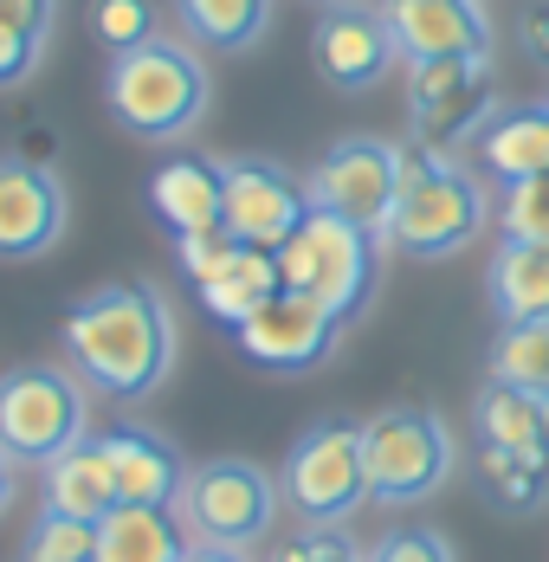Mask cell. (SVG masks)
Wrapping results in <instances>:
<instances>
[{"mask_svg":"<svg viewBox=\"0 0 549 562\" xmlns=\"http://www.w3.org/2000/svg\"><path fill=\"white\" fill-rule=\"evenodd\" d=\"M71 369L110 401H143L175 362V317L156 284H104L65 311Z\"/></svg>","mask_w":549,"mask_h":562,"instance_id":"obj_1","label":"cell"},{"mask_svg":"<svg viewBox=\"0 0 549 562\" xmlns=\"http://www.w3.org/2000/svg\"><path fill=\"white\" fill-rule=\"evenodd\" d=\"M208 98L214 85H208L201 46L181 33H156L104 65V111L143 143H181L208 116Z\"/></svg>","mask_w":549,"mask_h":562,"instance_id":"obj_2","label":"cell"},{"mask_svg":"<svg viewBox=\"0 0 549 562\" xmlns=\"http://www.w3.org/2000/svg\"><path fill=\"white\" fill-rule=\"evenodd\" d=\"M492 221V201H485V181L452 162V149H407V181H401V201L388 214V246L407 252V259H452L466 252Z\"/></svg>","mask_w":549,"mask_h":562,"instance_id":"obj_3","label":"cell"},{"mask_svg":"<svg viewBox=\"0 0 549 562\" xmlns=\"http://www.w3.org/2000/svg\"><path fill=\"white\" fill-rule=\"evenodd\" d=\"M278 272L284 291H311L317 304H329L343 324L376 297L382 279V233L362 221H343L329 207H311V221L298 226L284 246H278Z\"/></svg>","mask_w":549,"mask_h":562,"instance_id":"obj_4","label":"cell"},{"mask_svg":"<svg viewBox=\"0 0 549 562\" xmlns=\"http://www.w3.org/2000/svg\"><path fill=\"white\" fill-rule=\"evenodd\" d=\"M91 382L58 369V362H26L0 382V447L13 465H53L65 447L91 434Z\"/></svg>","mask_w":549,"mask_h":562,"instance_id":"obj_5","label":"cell"},{"mask_svg":"<svg viewBox=\"0 0 549 562\" xmlns=\"http://www.w3.org/2000/svg\"><path fill=\"white\" fill-rule=\"evenodd\" d=\"M278 485L266 465L253 459H208V465H188V485L175 498V517L188 524L194 543H220V550H253L278 517Z\"/></svg>","mask_w":549,"mask_h":562,"instance_id":"obj_6","label":"cell"},{"mask_svg":"<svg viewBox=\"0 0 549 562\" xmlns=\"http://www.w3.org/2000/svg\"><path fill=\"white\" fill-rule=\"evenodd\" d=\"M278 485L304 524H343L349 510H362V498H376L362 420H317L311 434H298V447L284 452Z\"/></svg>","mask_w":549,"mask_h":562,"instance_id":"obj_7","label":"cell"},{"mask_svg":"<svg viewBox=\"0 0 549 562\" xmlns=\"http://www.w3.org/2000/svg\"><path fill=\"white\" fill-rule=\"evenodd\" d=\"M362 434H369V492H376V505H421L459 465L452 427L434 407H382V414L362 420Z\"/></svg>","mask_w":549,"mask_h":562,"instance_id":"obj_8","label":"cell"},{"mask_svg":"<svg viewBox=\"0 0 549 562\" xmlns=\"http://www.w3.org/2000/svg\"><path fill=\"white\" fill-rule=\"evenodd\" d=\"M407 116H414V136H421L427 149H452V143L479 136L497 116L492 53L421 58V65H407Z\"/></svg>","mask_w":549,"mask_h":562,"instance_id":"obj_9","label":"cell"},{"mask_svg":"<svg viewBox=\"0 0 549 562\" xmlns=\"http://www.w3.org/2000/svg\"><path fill=\"white\" fill-rule=\"evenodd\" d=\"M304 181H311L317 207L388 233V214H394L401 181H407V149L388 143V136H343V143H329L317 156V169Z\"/></svg>","mask_w":549,"mask_h":562,"instance_id":"obj_10","label":"cell"},{"mask_svg":"<svg viewBox=\"0 0 549 562\" xmlns=\"http://www.w3.org/2000/svg\"><path fill=\"white\" fill-rule=\"evenodd\" d=\"M336 337H343V317L329 304H317L311 291H278V297H266L233 330L239 356L259 362V369H272V375H304V369L329 362Z\"/></svg>","mask_w":549,"mask_h":562,"instance_id":"obj_11","label":"cell"},{"mask_svg":"<svg viewBox=\"0 0 549 562\" xmlns=\"http://www.w3.org/2000/svg\"><path fill=\"white\" fill-rule=\"evenodd\" d=\"M220 169H226V233L246 239V246H272L278 252L317 207L311 181H298L272 156H233Z\"/></svg>","mask_w":549,"mask_h":562,"instance_id":"obj_12","label":"cell"},{"mask_svg":"<svg viewBox=\"0 0 549 562\" xmlns=\"http://www.w3.org/2000/svg\"><path fill=\"white\" fill-rule=\"evenodd\" d=\"M311 58L324 71V85H336V91H376L394 65H407L394 33H388L382 7H356V0L324 7V20L311 33Z\"/></svg>","mask_w":549,"mask_h":562,"instance_id":"obj_13","label":"cell"},{"mask_svg":"<svg viewBox=\"0 0 549 562\" xmlns=\"http://www.w3.org/2000/svg\"><path fill=\"white\" fill-rule=\"evenodd\" d=\"M382 20L407 65L492 53V13H485V0H382Z\"/></svg>","mask_w":549,"mask_h":562,"instance_id":"obj_14","label":"cell"},{"mask_svg":"<svg viewBox=\"0 0 549 562\" xmlns=\"http://www.w3.org/2000/svg\"><path fill=\"white\" fill-rule=\"evenodd\" d=\"M65 233V181L26 156L0 169V252L7 259H40Z\"/></svg>","mask_w":549,"mask_h":562,"instance_id":"obj_15","label":"cell"},{"mask_svg":"<svg viewBox=\"0 0 549 562\" xmlns=\"http://www.w3.org/2000/svg\"><path fill=\"white\" fill-rule=\"evenodd\" d=\"M149 207L168 233H214L226 226V169L208 156H175L149 175Z\"/></svg>","mask_w":549,"mask_h":562,"instance_id":"obj_16","label":"cell"},{"mask_svg":"<svg viewBox=\"0 0 549 562\" xmlns=\"http://www.w3.org/2000/svg\"><path fill=\"white\" fill-rule=\"evenodd\" d=\"M104 447H110V465H116L123 505H175L181 498L188 465H181V452L168 447L163 434H149V427H110Z\"/></svg>","mask_w":549,"mask_h":562,"instance_id":"obj_17","label":"cell"},{"mask_svg":"<svg viewBox=\"0 0 549 562\" xmlns=\"http://www.w3.org/2000/svg\"><path fill=\"white\" fill-rule=\"evenodd\" d=\"M40 472H46V505H53V510H71V517H91V524H104L110 510L123 505L104 434H98V440L85 434L78 447H65L53 465H40Z\"/></svg>","mask_w":549,"mask_h":562,"instance_id":"obj_18","label":"cell"},{"mask_svg":"<svg viewBox=\"0 0 549 562\" xmlns=\"http://www.w3.org/2000/svg\"><path fill=\"white\" fill-rule=\"evenodd\" d=\"M194 537L175 505H116L98 524V562H188Z\"/></svg>","mask_w":549,"mask_h":562,"instance_id":"obj_19","label":"cell"},{"mask_svg":"<svg viewBox=\"0 0 549 562\" xmlns=\"http://www.w3.org/2000/svg\"><path fill=\"white\" fill-rule=\"evenodd\" d=\"M479 162L492 181H530L549 175V104H517V111H497L479 130Z\"/></svg>","mask_w":549,"mask_h":562,"instance_id":"obj_20","label":"cell"},{"mask_svg":"<svg viewBox=\"0 0 549 562\" xmlns=\"http://www.w3.org/2000/svg\"><path fill=\"white\" fill-rule=\"evenodd\" d=\"M485 297H492L497 324H537L549 317V246L530 239H504L485 266Z\"/></svg>","mask_w":549,"mask_h":562,"instance_id":"obj_21","label":"cell"},{"mask_svg":"<svg viewBox=\"0 0 549 562\" xmlns=\"http://www.w3.org/2000/svg\"><path fill=\"white\" fill-rule=\"evenodd\" d=\"M181 40H194L201 53H253L272 26V0H168Z\"/></svg>","mask_w":549,"mask_h":562,"instance_id":"obj_22","label":"cell"},{"mask_svg":"<svg viewBox=\"0 0 549 562\" xmlns=\"http://www.w3.org/2000/svg\"><path fill=\"white\" fill-rule=\"evenodd\" d=\"M284 291V272H278V252L272 246H239L233 252V266L220 272V279L201 284V304H208V317H220L226 330H239L266 297Z\"/></svg>","mask_w":549,"mask_h":562,"instance_id":"obj_23","label":"cell"},{"mask_svg":"<svg viewBox=\"0 0 549 562\" xmlns=\"http://www.w3.org/2000/svg\"><path fill=\"white\" fill-rule=\"evenodd\" d=\"M472 427H479L485 447L530 452V459H544L549 452V440H544V394L511 389V382H485L479 407H472Z\"/></svg>","mask_w":549,"mask_h":562,"instance_id":"obj_24","label":"cell"},{"mask_svg":"<svg viewBox=\"0 0 549 562\" xmlns=\"http://www.w3.org/2000/svg\"><path fill=\"white\" fill-rule=\"evenodd\" d=\"M492 382L549 394V317H537V324H504V330H497Z\"/></svg>","mask_w":549,"mask_h":562,"instance_id":"obj_25","label":"cell"},{"mask_svg":"<svg viewBox=\"0 0 549 562\" xmlns=\"http://www.w3.org/2000/svg\"><path fill=\"white\" fill-rule=\"evenodd\" d=\"M20 562H98V524L46 505L20 543Z\"/></svg>","mask_w":549,"mask_h":562,"instance_id":"obj_26","label":"cell"},{"mask_svg":"<svg viewBox=\"0 0 549 562\" xmlns=\"http://www.w3.org/2000/svg\"><path fill=\"white\" fill-rule=\"evenodd\" d=\"M544 459H549V452H544ZM544 459H530V452H504V447H485V452H479V479H485V492H492L497 505L530 510L537 498H549Z\"/></svg>","mask_w":549,"mask_h":562,"instance_id":"obj_27","label":"cell"},{"mask_svg":"<svg viewBox=\"0 0 549 562\" xmlns=\"http://www.w3.org/2000/svg\"><path fill=\"white\" fill-rule=\"evenodd\" d=\"M91 40L104 46L110 58L130 53V46H143V40H156V0H91Z\"/></svg>","mask_w":549,"mask_h":562,"instance_id":"obj_28","label":"cell"},{"mask_svg":"<svg viewBox=\"0 0 549 562\" xmlns=\"http://www.w3.org/2000/svg\"><path fill=\"white\" fill-rule=\"evenodd\" d=\"M497 226H504V239L549 246V175L511 181V188H504V207H497Z\"/></svg>","mask_w":549,"mask_h":562,"instance_id":"obj_29","label":"cell"},{"mask_svg":"<svg viewBox=\"0 0 549 562\" xmlns=\"http://www.w3.org/2000/svg\"><path fill=\"white\" fill-rule=\"evenodd\" d=\"M239 246H246V239H233L226 226H214V233H175V259H181V272H188L194 291H201L208 279H220V272L233 266Z\"/></svg>","mask_w":549,"mask_h":562,"instance_id":"obj_30","label":"cell"},{"mask_svg":"<svg viewBox=\"0 0 549 562\" xmlns=\"http://www.w3.org/2000/svg\"><path fill=\"white\" fill-rule=\"evenodd\" d=\"M272 562H369L336 524H311L304 537H291L284 550H272Z\"/></svg>","mask_w":549,"mask_h":562,"instance_id":"obj_31","label":"cell"},{"mask_svg":"<svg viewBox=\"0 0 549 562\" xmlns=\"http://www.w3.org/2000/svg\"><path fill=\"white\" fill-rule=\"evenodd\" d=\"M369 562H459V557H452V543L439 530L414 524V530H388L382 543L369 550Z\"/></svg>","mask_w":549,"mask_h":562,"instance_id":"obj_32","label":"cell"},{"mask_svg":"<svg viewBox=\"0 0 549 562\" xmlns=\"http://www.w3.org/2000/svg\"><path fill=\"white\" fill-rule=\"evenodd\" d=\"M46 53V40H33V33H7L0 26V85H26L33 78V65Z\"/></svg>","mask_w":549,"mask_h":562,"instance_id":"obj_33","label":"cell"},{"mask_svg":"<svg viewBox=\"0 0 549 562\" xmlns=\"http://www.w3.org/2000/svg\"><path fill=\"white\" fill-rule=\"evenodd\" d=\"M58 0H0V26L7 33H33V40H53Z\"/></svg>","mask_w":549,"mask_h":562,"instance_id":"obj_34","label":"cell"},{"mask_svg":"<svg viewBox=\"0 0 549 562\" xmlns=\"http://www.w3.org/2000/svg\"><path fill=\"white\" fill-rule=\"evenodd\" d=\"M517 40H524V53L537 58L549 71V0H537L530 13H524V26H517Z\"/></svg>","mask_w":549,"mask_h":562,"instance_id":"obj_35","label":"cell"},{"mask_svg":"<svg viewBox=\"0 0 549 562\" xmlns=\"http://www.w3.org/2000/svg\"><path fill=\"white\" fill-rule=\"evenodd\" d=\"M188 562H253V557H246V550H220V543H194Z\"/></svg>","mask_w":549,"mask_h":562,"instance_id":"obj_36","label":"cell"},{"mask_svg":"<svg viewBox=\"0 0 549 562\" xmlns=\"http://www.w3.org/2000/svg\"><path fill=\"white\" fill-rule=\"evenodd\" d=\"M544 440H549V394H544Z\"/></svg>","mask_w":549,"mask_h":562,"instance_id":"obj_37","label":"cell"},{"mask_svg":"<svg viewBox=\"0 0 549 562\" xmlns=\"http://www.w3.org/2000/svg\"><path fill=\"white\" fill-rule=\"evenodd\" d=\"M317 7H343V0H317Z\"/></svg>","mask_w":549,"mask_h":562,"instance_id":"obj_38","label":"cell"},{"mask_svg":"<svg viewBox=\"0 0 549 562\" xmlns=\"http://www.w3.org/2000/svg\"><path fill=\"white\" fill-rule=\"evenodd\" d=\"M544 104H549V98H544Z\"/></svg>","mask_w":549,"mask_h":562,"instance_id":"obj_39","label":"cell"}]
</instances>
